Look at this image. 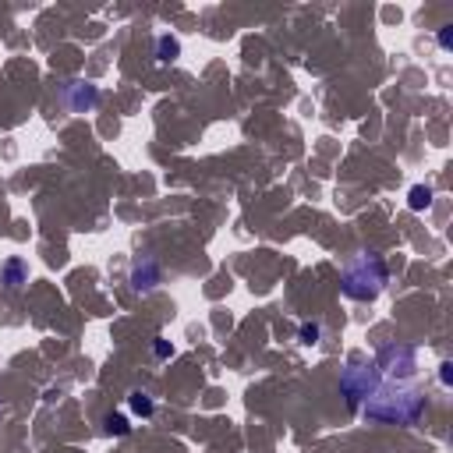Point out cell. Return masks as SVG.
<instances>
[{
  "label": "cell",
  "instance_id": "1",
  "mask_svg": "<svg viewBox=\"0 0 453 453\" xmlns=\"http://www.w3.org/2000/svg\"><path fill=\"white\" fill-rule=\"evenodd\" d=\"M361 414L372 421H386V425H414L425 414V397L411 386L400 382H382L365 404Z\"/></svg>",
  "mask_w": 453,
  "mask_h": 453
},
{
  "label": "cell",
  "instance_id": "2",
  "mask_svg": "<svg viewBox=\"0 0 453 453\" xmlns=\"http://www.w3.org/2000/svg\"><path fill=\"white\" fill-rule=\"evenodd\" d=\"M382 287H386V262L375 252L354 255L340 273V291L354 301H372L382 294Z\"/></svg>",
  "mask_w": 453,
  "mask_h": 453
},
{
  "label": "cell",
  "instance_id": "3",
  "mask_svg": "<svg viewBox=\"0 0 453 453\" xmlns=\"http://www.w3.org/2000/svg\"><path fill=\"white\" fill-rule=\"evenodd\" d=\"M372 365L379 368V375L386 382H404L418 372V354H414L411 344H386Z\"/></svg>",
  "mask_w": 453,
  "mask_h": 453
},
{
  "label": "cell",
  "instance_id": "4",
  "mask_svg": "<svg viewBox=\"0 0 453 453\" xmlns=\"http://www.w3.org/2000/svg\"><path fill=\"white\" fill-rule=\"evenodd\" d=\"M382 382H386V379L379 375L375 365H358V361H351V365L344 368V375H340V389H344V397L351 400V407L365 404Z\"/></svg>",
  "mask_w": 453,
  "mask_h": 453
},
{
  "label": "cell",
  "instance_id": "5",
  "mask_svg": "<svg viewBox=\"0 0 453 453\" xmlns=\"http://www.w3.org/2000/svg\"><path fill=\"white\" fill-rule=\"evenodd\" d=\"M61 96H64V107H68L71 114H85V110H92V107L99 103V89L89 85V82H68V85L61 89Z\"/></svg>",
  "mask_w": 453,
  "mask_h": 453
},
{
  "label": "cell",
  "instance_id": "6",
  "mask_svg": "<svg viewBox=\"0 0 453 453\" xmlns=\"http://www.w3.org/2000/svg\"><path fill=\"white\" fill-rule=\"evenodd\" d=\"M159 277H163V270H159V259L156 255H138L131 262V287L138 294H149L159 284Z\"/></svg>",
  "mask_w": 453,
  "mask_h": 453
},
{
  "label": "cell",
  "instance_id": "7",
  "mask_svg": "<svg viewBox=\"0 0 453 453\" xmlns=\"http://www.w3.org/2000/svg\"><path fill=\"white\" fill-rule=\"evenodd\" d=\"M0 284L11 287V291H18L22 284H29V266H25L22 259H8L4 266H0Z\"/></svg>",
  "mask_w": 453,
  "mask_h": 453
},
{
  "label": "cell",
  "instance_id": "8",
  "mask_svg": "<svg viewBox=\"0 0 453 453\" xmlns=\"http://www.w3.org/2000/svg\"><path fill=\"white\" fill-rule=\"evenodd\" d=\"M181 57V43L174 40V36H159L156 40V61L159 64H170V61H177Z\"/></svg>",
  "mask_w": 453,
  "mask_h": 453
},
{
  "label": "cell",
  "instance_id": "9",
  "mask_svg": "<svg viewBox=\"0 0 453 453\" xmlns=\"http://www.w3.org/2000/svg\"><path fill=\"white\" fill-rule=\"evenodd\" d=\"M131 411H135V414H142V418H149V414L156 411V404H152V397H149V393L135 389V393H131Z\"/></svg>",
  "mask_w": 453,
  "mask_h": 453
},
{
  "label": "cell",
  "instance_id": "10",
  "mask_svg": "<svg viewBox=\"0 0 453 453\" xmlns=\"http://www.w3.org/2000/svg\"><path fill=\"white\" fill-rule=\"evenodd\" d=\"M432 202V188H425V184H414L411 188V198H407V205L411 209H425Z\"/></svg>",
  "mask_w": 453,
  "mask_h": 453
},
{
  "label": "cell",
  "instance_id": "11",
  "mask_svg": "<svg viewBox=\"0 0 453 453\" xmlns=\"http://www.w3.org/2000/svg\"><path fill=\"white\" fill-rule=\"evenodd\" d=\"M107 432H110V435H128L131 425H128L124 414H107Z\"/></svg>",
  "mask_w": 453,
  "mask_h": 453
},
{
  "label": "cell",
  "instance_id": "12",
  "mask_svg": "<svg viewBox=\"0 0 453 453\" xmlns=\"http://www.w3.org/2000/svg\"><path fill=\"white\" fill-rule=\"evenodd\" d=\"M319 337H322V326H319V322H305V326H301V344H305V347L319 344Z\"/></svg>",
  "mask_w": 453,
  "mask_h": 453
},
{
  "label": "cell",
  "instance_id": "13",
  "mask_svg": "<svg viewBox=\"0 0 453 453\" xmlns=\"http://www.w3.org/2000/svg\"><path fill=\"white\" fill-rule=\"evenodd\" d=\"M152 351H156V358H170V354H174V347H170V344H167L163 337H159V340L152 344Z\"/></svg>",
  "mask_w": 453,
  "mask_h": 453
},
{
  "label": "cell",
  "instance_id": "14",
  "mask_svg": "<svg viewBox=\"0 0 453 453\" xmlns=\"http://www.w3.org/2000/svg\"><path fill=\"white\" fill-rule=\"evenodd\" d=\"M439 47H442V50H449V25L439 32Z\"/></svg>",
  "mask_w": 453,
  "mask_h": 453
},
{
  "label": "cell",
  "instance_id": "15",
  "mask_svg": "<svg viewBox=\"0 0 453 453\" xmlns=\"http://www.w3.org/2000/svg\"><path fill=\"white\" fill-rule=\"evenodd\" d=\"M439 368H442V372H439V379H442V382H449V368H453V365H449V361H442Z\"/></svg>",
  "mask_w": 453,
  "mask_h": 453
}]
</instances>
